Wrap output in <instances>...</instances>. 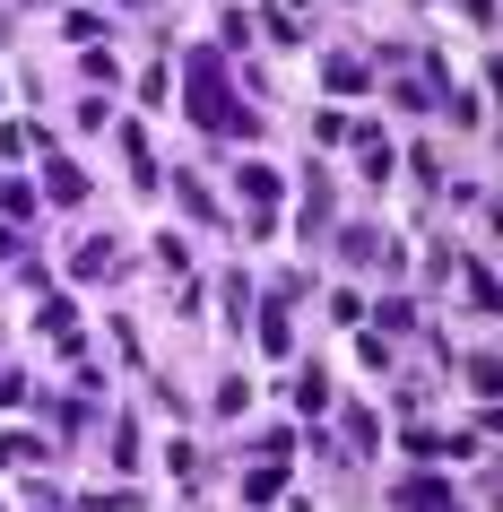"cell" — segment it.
<instances>
[{
	"label": "cell",
	"mask_w": 503,
	"mask_h": 512,
	"mask_svg": "<svg viewBox=\"0 0 503 512\" xmlns=\"http://www.w3.org/2000/svg\"><path fill=\"white\" fill-rule=\"evenodd\" d=\"M243 200H252V209H269V200H278V174H261V165H252V174H243Z\"/></svg>",
	"instance_id": "1"
}]
</instances>
